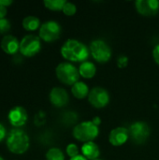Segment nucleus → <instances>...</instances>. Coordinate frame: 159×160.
Masks as SVG:
<instances>
[{"label": "nucleus", "mask_w": 159, "mask_h": 160, "mask_svg": "<svg viewBox=\"0 0 159 160\" xmlns=\"http://www.w3.org/2000/svg\"><path fill=\"white\" fill-rule=\"evenodd\" d=\"M153 56H154V59H155L156 63L159 65V44L155 47V49L153 51Z\"/></svg>", "instance_id": "obj_24"}, {"label": "nucleus", "mask_w": 159, "mask_h": 160, "mask_svg": "<svg viewBox=\"0 0 159 160\" xmlns=\"http://www.w3.org/2000/svg\"><path fill=\"white\" fill-rule=\"evenodd\" d=\"M129 138L128 129L126 128H116L112 129L109 136V141L111 144L114 146H121L127 142Z\"/></svg>", "instance_id": "obj_13"}, {"label": "nucleus", "mask_w": 159, "mask_h": 160, "mask_svg": "<svg viewBox=\"0 0 159 160\" xmlns=\"http://www.w3.org/2000/svg\"><path fill=\"white\" fill-rule=\"evenodd\" d=\"M1 48L7 54H15L20 51V42L16 37L7 35L1 40Z\"/></svg>", "instance_id": "obj_14"}, {"label": "nucleus", "mask_w": 159, "mask_h": 160, "mask_svg": "<svg viewBox=\"0 0 159 160\" xmlns=\"http://www.w3.org/2000/svg\"><path fill=\"white\" fill-rule=\"evenodd\" d=\"M6 15H7V8L0 6V19L6 18Z\"/></svg>", "instance_id": "obj_27"}, {"label": "nucleus", "mask_w": 159, "mask_h": 160, "mask_svg": "<svg viewBox=\"0 0 159 160\" xmlns=\"http://www.w3.org/2000/svg\"><path fill=\"white\" fill-rule=\"evenodd\" d=\"M61 54L67 60L83 63L89 56V51L82 42L75 39H68L62 46Z\"/></svg>", "instance_id": "obj_1"}, {"label": "nucleus", "mask_w": 159, "mask_h": 160, "mask_svg": "<svg viewBox=\"0 0 159 160\" xmlns=\"http://www.w3.org/2000/svg\"><path fill=\"white\" fill-rule=\"evenodd\" d=\"M100 119L97 117L93 121H85L77 125L73 129V136L80 142H88L96 139L99 133L98 124Z\"/></svg>", "instance_id": "obj_3"}, {"label": "nucleus", "mask_w": 159, "mask_h": 160, "mask_svg": "<svg viewBox=\"0 0 159 160\" xmlns=\"http://www.w3.org/2000/svg\"><path fill=\"white\" fill-rule=\"evenodd\" d=\"M70 160H88L86 158H84L83 156H81V155H79V156H77V157H75V158H70Z\"/></svg>", "instance_id": "obj_29"}, {"label": "nucleus", "mask_w": 159, "mask_h": 160, "mask_svg": "<svg viewBox=\"0 0 159 160\" xmlns=\"http://www.w3.org/2000/svg\"><path fill=\"white\" fill-rule=\"evenodd\" d=\"M0 160H4V158H2L1 156H0Z\"/></svg>", "instance_id": "obj_30"}, {"label": "nucleus", "mask_w": 159, "mask_h": 160, "mask_svg": "<svg viewBox=\"0 0 159 160\" xmlns=\"http://www.w3.org/2000/svg\"><path fill=\"white\" fill-rule=\"evenodd\" d=\"M47 160H65V156L59 148H51L46 153Z\"/></svg>", "instance_id": "obj_20"}, {"label": "nucleus", "mask_w": 159, "mask_h": 160, "mask_svg": "<svg viewBox=\"0 0 159 160\" xmlns=\"http://www.w3.org/2000/svg\"><path fill=\"white\" fill-rule=\"evenodd\" d=\"M97 72L96 66L89 61H84L79 68V73L85 79H91L95 76Z\"/></svg>", "instance_id": "obj_16"}, {"label": "nucleus", "mask_w": 159, "mask_h": 160, "mask_svg": "<svg viewBox=\"0 0 159 160\" xmlns=\"http://www.w3.org/2000/svg\"><path fill=\"white\" fill-rule=\"evenodd\" d=\"M6 129L2 124H0V142H2L6 138Z\"/></svg>", "instance_id": "obj_26"}, {"label": "nucleus", "mask_w": 159, "mask_h": 160, "mask_svg": "<svg viewBox=\"0 0 159 160\" xmlns=\"http://www.w3.org/2000/svg\"><path fill=\"white\" fill-rule=\"evenodd\" d=\"M41 48L40 38L35 35L24 36L20 42V52L27 57L37 54Z\"/></svg>", "instance_id": "obj_5"}, {"label": "nucleus", "mask_w": 159, "mask_h": 160, "mask_svg": "<svg viewBox=\"0 0 159 160\" xmlns=\"http://www.w3.org/2000/svg\"><path fill=\"white\" fill-rule=\"evenodd\" d=\"M127 64V58L126 56H121L118 59V66L120 68H125Z\"/></svg>", "instance_id": "obj_25"}, {"label": "nucleus", "mask_w": 159, "mask_h": 160, "mask_svg": "<svg viewBox=\"0 0 159 160\" xmlns=\"http://www.w3.org/2000/svg\"><path fill=\"white\" fill-rule=\"evenodd\" d=\"M67 92L61 87H54L50 93V100L52 104L55 107H64L68 102Z\"/></svg>", "instance_id": "obj_12"}, {"label": "nucleus", "mask_w": 159, "mask_h": 160, "mask_svg": "<svg viewBox=\"0 0 159 160\" xmlns=\"http://www.w3.org/2000/svg\"><path fill=\"white\" fill-rule=\"evenodd\" d=\"M10 27H11V24H10V22L7 19H6V18L0 19V33L1 34L8 32Z\"/></svg>", "instance_id": "obj_23"}, {"label": "nucleus", "mask_w": 159, "mask_h": 160, "mask_svg": "<svg viewBox=\"0 0 159 160\" xmlns=\"http://www.w3.org/2000/svg\"><path fill=\"white\" fill-rule=\"evenodd\" d=\"M96 160H101V159H96Z\"/></svg>", "instance_id": "obj_31"}, {"label": "nucleus", "mask_w": 159, "mask_h": 160, "mask_svg": "<svg viewBox=\"0 0 159 160\" xmlns=\"http://www.w3.org/2000/svg\"><path fill=\"white\" fill-rule=\"evenodd\" d=\"M139 13L144 16H151L159 10V1L157 0H138L135 3Z\"/></svg>", "instance_id": "obj_11"}, {"label": "nucleus", "mask_w": 159, "mask_h": 160, "mask_svg": "<svg viewBox=\"0 0 159 160\" xmlns=\"http://www.w3.org/2000/svg\"><path fill=\"white\" fill-rule=\"evenodd\" d=\"M82 153L84 158H86L88 160H96L99 157V148L98 146L93 142H85L82 146Z\"/></svg>", "instance_id": "obj_15"}, {"label": "nucleus", "mask_w": 159, "mask_h": 160, "mask_svg": "<svg viewBox=\"0 0 159 160\" xmlns=\"http://www.w3.org/2000/svg\"><path fill=\"white\" fill-rule=\"evenodd\" d=\"M71 92L73 96L79 99L84 98L87 95H89V88L87 84L82 82H77L75 84L72 85Z\"/></svg>", "instance_id": "obj_17"}, {"label": "nucleus", "mask_w": 159, "mask_h": 160, "mask_svg": "<svg viewBox=\"0 0 159 160\" xmlns=\"http://www.w3.org/2000/svg\"><path fill=\"white\" fill-rule=\"evenodd\" d=\"M67 3V1L65 0H45L44 1V5L47 8L51 9V10H63V8L65 6V4Z\"/></svg>", "instance_id": "obj_19"}, {"label": "nucleus", "mask_w": 159, "mask_h": 160, "mask_svg": "<svg viewBox=\"0 0 159 160\" xmlns=\"http://www.w3.org/2000/svg\"><path fill=\"white\" fill-rule=\"evenodd\" d=\"M90 52L93 58L99 63L108 62L112 56L111 48L105 41L101 39L92 41L90 45Z\"/></svg>", "instance_id": "obj_6"}, {"label": "nucleus", "mask_w": 159, "mask_h": 160, "mask_svg": "<svg viewBox=\"0 0 159 160\" xmlns=\"http://www.w3.org/2000/svg\"><path fill=\"white\" fill-rule=\"evenodd\" d=\"M58 80L67 85L75 84L80 77L79 70L69 63H60L55 69Z\"/></svg>", "instance_id": "obj_4"}, {"label": "nucleus", "mask_w": 159, "mask_h": 160, "mask_svg": "<svg viewBox=\"0 0 159 160\" xmlns=\"http://www.w3.org/2000/svg\"><path fill=\"white\" fill-rule=\"evenodd\" d=\"M27 118L28 116L25 109L21 106H17L11 109L7 115V119L10 125L15 128H21L24 126L27 122Z\"/></svg>", "instance_id": "obj_10"}, {"label": "nucleus", "mask_w": 159, "mask_h": 160, "mask_svg": "<svg viewBox=\"0 0 159 160\" xmlns=\"http://www.w3.org/2000/svg\"><path fill=\"white\" fill-rule=\"evenodd\" d=\"M29 137L20 128H13L7 137V146L8 150L16 155L25 153L29 148Z\"/></svg>", "instance_id": "obj_2"}, {"label": "nucleus", "mask_w": 159, "mask_h": 160, "mask_svg": "<svg viewBox=\"0 0 159 160\" xmlns=\"http://www.w3.org/2000/svg\"><path fill=\"white\" fill-rule=\"evenodd\" d=\"M12 4V1L11 0H0V6H2V7H7V6H9V5H11Z\"/></svg>", "instance_id": "obj_28"}, {"label": "nucleus", "mask_w": 159, "mask_h": 160, "mask_svg": "<svg viewBox=\"0 0 159 160\" xmlns=\"http://www.w3.org/2000/svg\"><path fill=\"white\" fill-rule=\"evenodd\" d=\"M67 154L70 157V158H75L77 156H79V149H78V146L76 144H68L67 146Z\"/></svg>", "instance_id": "obj_22"}, {"label": "nucleus", "mask_w": 159, "mask_h": 160, "mask_svg": "<svg viewBox=\"0 0 159 160\" xmlns=\"http://www.w3.org/2000/svg\"><path fill=\"white\" fill-rule=\"evenodd\" d=\"M39 25H40V21L36 16L29 15L22 20V26L27 31H35L39 27Z\"/></svg>", "instance_id": "obj_18"}, {"label": "nucleus", "mask_w": 159, "mask_h": 160, "mask_svg": "<svg viewBox=\"0 0 159 160\" xmlns=\"http://www.w3.org/2000/svg\"><path fill=\"white\" fill-rule=\"evenodd\" d=\"M128 133L132 142L137 144H141L145 142L148 139L150 135V128L144 122H136L130 126Z\"/></svg>", "instance_id": "obj_8"}, {"label": "nucleus", "mask_w": 159, "mask_h": 160, "mask_svg": "<svg viewBox=\"0 0 159 160\" xmlns=\"http://www.w3.org/2000/svg\"><path fill=\"white\" fill-rule=\"evenodd\" d=\"M61 34V26L55 21H48L39 27V38L46 42L56 40Z\"/></svg>", "instance_id": "obj_7"}, {"label": "nucleus", "mask_w": 159, "mask_h": 160, "mask_svg": "<svg viewBox=\"0 0 159 160\" xmlns=\"http://www.w3.org/2000/svg\"><path fill=\"white\" fill-rule=\"evenodd\" d=\"M77 11V8L76 6L73 4V3H70V2H67L63 8V12L67 15V16H72L76 13Z\"/></svg>", "instance_id": "obj_21"}, {"label": "nucleus", "mask_w": 159, "mask_h": 160, "mask_svg": "<svg viewBox=\"0 0 159 160\" xmlns=\"http://www.w3.org/2000/svg\"><path fill=\"white\" fill-rule=\"evenodd\" d=\"M88 100L92 106L95 108H103L110 101L109 93L102 87H95L93 88L88 95Z\"/></svg>", "instance_id": "obj_9"}]
</instances>
